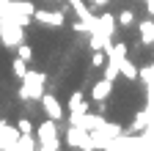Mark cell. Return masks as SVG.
Returning a JSON list of instances; mask_svg holds the SVG:
<instances>
[{"instance_id": "6da1fadb", "label": "cell", "mask_w": 154, "mask_h": 151, "mask_svg": "<svg viewBox=\"0 0 154 151\" xmlns=\"http://www.w3.org/2000/svg\"><path fill=\"white\" fill-rule=\"evenodd\" d=\"M44 83H47V74H42V71H30V69H28L25 77H22V88H19V99H25V102L42 99Z\"/></svg>"}, {"instance_id": "7a4b0ae2", "label": "cell", "mask_w": 154, "mask_h": 151, "mask_svg": "<svg viewBox=\"0 0 154 151\" xmlns=\"http://www.w3.org/2000/svg\"><path fill=\"white\" fill-rule=\"evenodd\" d=\"M36 135V143L44 146V148H61V135H58V121L47 118L38 124V129L33 132Z\"/></svg>"}, {"instance_id": "3957f363", "label": "cell", "mask_w": 154, "mask_h": 151, "mask_svg": "<svg viewBox=\"0 0 154 151\" xmlns=\"http://www.w3.org/2000/svg\"><path fill=\"white\" fill-rule=\"evenodd\" d=\"M119 135H124V129L119 126V124H110L107 118H105V124L99 126V129H94L91 132V140H94V146H96V151H105Z\"/></svg>"}, {"instance_id": "277c9868", "label": "cell", "mask_w": 154, "mask_h": 151, "mask_svg": "<svg viewBox=\"0 0 154 151\" xmlns=\"http://www.w3.org/2000/svg\"><path fill=\"white\" fill-rule=\"evenodd\" d=\"M22 41H25L22 25L6 20V17H0V44H3V47H17V44H22Z\"/></svg>"}, {"instance_id": "5b68a950", "label": "cell", "mask_w": 154, "mask_h": 151, "mask_svg": "<svg viewBox=\"0 0 154 151\" xmlns=\"http://www.w3.org/2000/svg\"><path fill=\"white\" fill-rule=\"evenodd\" d=\"M38 102H42V110H44V118H52V121H58V124H61L63 121V104L61 102H58V96H52V93H42V99H38Z\"/></svg>"}, {"instance_id": "8992f818", "label": "cell", "mask_w": 154, "mask_h": 151, "mask_svg": "<svg viewBox=\"0 0 154 151\" xmlns=\"http://www.w3.org/2000/svg\"><path fill=\"white\" fill-rule=\"evenodd\" d=\"M17 140H19V129L0 121V151H17Z\"/></svg>"}, {"instance_id": "52a82bcc", "label": "cell", "mask_w": 154, "mask_h": 151, "mask_svg": "<svg viewBox=\"0 0 154 151\" xmlns=\"http://www.w3.org/2000/svg\"><path fill=\"white\" fill-rule=\"evenodd\" d=\"M88 140H91V132H88V129L74 126V124L66 129V146H69V148H83Z\"/></svg>"}, {"instance_id": "ba28073f", "label": "cell", "mask_w": 154, "mask_h": 151, "mask_svg": "<svg viewBox=\"0 0 154 151\" xmlns=\"http://www.w3.org/2000/svg\"><path fill=\"white\" fill-rule=\"evenodd\" d=\"M116 25H119V20H116L113 14H99L91 33H99V36H105V39H110V36L116 33Z\"/></svg>"}, {"instance_id": "9c48e42d", "label": "cell", "mask_w": 154, "mask_h": 151, "mask_svg": "<svg viewBox=\"0 0 154 151\" xmlns=\"http://www.w3.org/2000/svg\"><path fill=\"white\" fill-rule=\"evenodd\" d=\"M33 20L42 22V25L58 28V25H63V11H44V8H36V11H33Z\"/></svg>"}, {"instance_id": "30bf717a", "label": "cell", "mask_w": 154, "mask_h": 151, "mask_svg": "<svg viewBox=\"0 0 154 151\" xmlns=\"http://www.w3.org/2000/svg\"><path fill=\"white\" fill-rule=\"evenodd\" d=\"M110 93H113V80L102 77L99 83L91 88V99H94V102H107V99H110Z\"/></svg>"}, {"instance_id": "8fae6325", "label": "cell", "mask_w": 154, "mask_h": 151, "mask_svg": "<svg viewBox=\"0 0 154 151\" xmlns=\"http://www.w3.org/2000/svg\"><path fill=\"white\" fill-rule=\"evenodd\" d=\"M151 124V110H140V113H135V118L129 124V135H140V132Z\"/></svg>"}, {"instance_id": "7c38bea8", "label": "cell", "mask_w": 154, "mask_h": 151, "mask_svg": "<svg viewBox=\"0 0 154 151\" xmlns=\"http://www.w3.org/2000/svg\"><path fill=\"white\" fill-rule=\"evenodd\" d=\"M69 113H88V102L83 96V91H74L72 96H69V104H66Z\"/></svg>"}, {"instance_id": "4fadbf2b", "label": "cell", "mask_w": 154, "mask_h": 151, "mask_svg": "<svg viewBox=\"0 0 154 151\" xmlns=\"http://www.w3.org/2000/svg\"><path fill=\"white\" fill-rule=\"evenodd\" d=\"M138 30H140V41H143V44H154V20L140 22Z\"/></svg>"}, {"instance_id": "5bb4252c", "label": "cell", "mask_w": 154, "mask_h": 151, "mask_svg": "<svg viewBox=\"0 0 154 151\" xmlns=\"http://www.w3.org/2000/svg\"><path fill=\"white\" fill-rule=\"evenodd\" d=\"M36 148H38V143H36L33 135H19V140H17V151H36Z\"/></svg>"}, {"instance_id": "9a60e30c", "label": "cell", "mask_w": 154, "mask_h": 151, "mask_svg": "<svg viewBox=\"0 0 154 151\" xmlns=\"http://www.w3.org/2000/svg\"><path fill=\"white\" fill-rule=\"evenodd\" d=\"M119 74H121L119 63L107 58V61H105V66H102V77H107V80H113V83H116V77H119Z\"/></svg>"}, {"instance_id": "2e32d148", "label": "cell", "mask_w": 154, "mask_h": 151, "mask_svg": "<svg viewBox=\"0 0 154 151\" xmlns=\"http://www.w3.org/2000/svg\"><path fill=\"white\" fill-rule=\"evenodd\" d=\"M107 58L116 61V63H121V61L127 58V44H121V41H119V44H113V50L107 52Z\"/></svg>"}, {"instance_id": "e0dca14e", "label": "cell", "mask_w": 154, "mask_h": 151, "mask_svg": "<svg viewBox=\"0 0 154 151\" xmlns=\"http://www.w3.org/2000/svg\"><path fill=\"white\" fill-rule=\"evenodd\" d=\"M119 69H121V74H124L127 80H138V66H135V63H129L127 58L119 63Z\"/></svg>"}, {"instance_id": "ac0fdd59", "label": "cell", "mask_w": 154, "mask_h": 151, "mask_svg": "<svg viewBox=\"0 0 154 151\" xmlns=\"http://www.w3.org/2000/svg\"><path fill=\"white\" fill-rule=\"evenodd\" d=\"M11 71H14V77H19V80H22V77H25V71H28V61H22V58L17 55V58H14V63H11Z\"/></svg>"}, {"instance_id": "d6986e66", "label": "cell", "mask_w": 154, "mask_h": 151, "mask_svg": "<svg viewBox=\"0 0 154 151\" xmlns=\"http://www.w3.org/2000/svg\"><path fill=\"white\" fill-rule=\"evenodd\" d=\"M119 25H121V28H129V25H135V11L124 8V11L119 14Z\"/></svg>"}, {"instance_id": "ffe728a7", "label": "cell", "mask_w": 154, "mask_h": 151, "mask_svg": "<svg viewBox=\"0 0 154 151\" xmlns=\"http://www.w3.org/2000/svg\"><path fill=\"white\" fill-rule=\"evenodd\" d=\"M105 61H107V55H105L102 50H94V55H91V66L99 69V66H105Z\"/></svg>"}, {"instance_id": "44dd1931", "label": "cell", "mask_w": 154, "mask_h": 151, "mask_svg": "<svg viewBox=\"0 0 154 151\" xmlns=\"http://www.w3.org/2000/svg\"><path fill=\"white\" fill-rule=\"evenodd\" d=\"M17 129H19V135H33V132H36L28 118H19V121H17Z\"/></svg>"}, {"instance_id": "7402d4cb", "label": "cell", "mask_w": 154, "mask_h": 151, "mask_svg": "<svg viewBox=\"0 0 154 151\" xmlns=\"http://www.w3.org/2000/svg\"><path fill=\"white\" fill-rule=\"evenodd\" d=\"M17 55H19V58H22V61H30L33 58V50L22 41V44H17Z\"/></svg>"}, {"instance_id": "603a6c76", "label": "cell", "mask_w": 154, "mask_h": 151, "mask_svg": "<svg viewBox=\"0 0 154 151\" xmlns=\"http://www.w3.org/2000/svg\"><path fill=\"white\" fill-rule=\"evenodd\" d=\"M74 33H83V36H88V33H91V28H88L83 20H77V22H74Z\"/></svg>"}, {"instance_id": "cb8c5ba5", "label": "cell", "mask_w": 154, "mask_h": 151, "mask_svg": "<svg viewBox=\"0 0 154 151\" xmlns=\"http://www.w3.org/2000/svg\"><path fill=\"white\" fill-rule=\"evenodd\" d=\"M85 3H91V6H96V8H102V6L110 3V0H85Z\"/></svg>"}, {"instance_id": "d4e9b609", "label": "cell", "mask_w": 154, "mask_h": 151, "mask_svg": "<svg viewBox=\"0 0 154 151\" xmlns=\"http://www.w3.org/2000/svg\"><path fill=\"white\" fill-rule=\"evenodd\" d=\"M36 151H58V148H44V146H38Z\"/></svg>"}]
</instances>
